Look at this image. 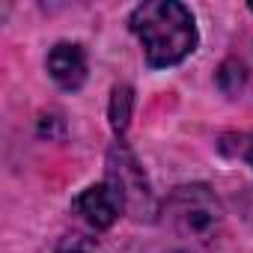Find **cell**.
I'll return each mask as SVG.
<instances>
[{
  "label": "cell",
  "instance_id": "5",
  "mask_svg": "<svg viewBox=\"0 0 253 253\" xmlns=\"http://www.w3.org/2000/svg\"><path fill=\"white\" fill-rule=\"evenodd\" d=\"M48 72L63 89H81L86 81V54L75 42H60L48 54Z\"/></svg>",
  "mask_w": 253,
  "mask_h": 253
},
{
  "label": "cell",
  "instance_id": "3",
  "mask_svg": "<svg viewBox=\"0 0 253 253\" xmlns=\"http://www.w3.org/2000/svg\"><path fill=\"white\" fill-rule=\"evenodd\" d=\"M104 182H110L119 191V197L125 203V211L134 214L137 220L155 214V203H152L149 182H146L143 167L137 164V158L128 152V146L116 143L110 149V155H107V179Z\"/></svg>",
  "mask_w": 253,
  "mask_h": 253
},
{
  "label": "cell",
  "instance_id": "4",
  "mask_svg": "<svg viewBox=\"0 0 253 253\" xmlns=\"http://www.w3.org/2000/svg\"><path fill=\"white\" fill-rule=\"evenodd\" d=\"M72 209L92 226V229H107L116 223V217L125 211V203L119 197V191L110 182L101 185H89L86 191H81L72 203Z\"/></svg>",
  "mask_w": 253,
  "mask_h": 253
},
{
  "label": "cell",
  "instance_id": "9",
  "mask_svg": "<svg viewBox=\"0 0 253 253\" xmlns=\"http://www.w3.org/2000/svg\"><path fill=\"white\" fill-rule=\"evenodd\" d=\"M250 12H253V3H250Z\"/></svg>",
  "mask_w": 253,
  "mask_h": 253
},
{
  "label": "cell",
  "instance_id": "6",
  "mask_svg": "<svg viewBox=\"0 0 253 253\" xmlns=\"http://www.w3.org/2000/svg\"><path fill=\"white\" fill-rule=\"evenodd\" d=\"M131 107H134V92H131V86H116L113 95H110V125H113L116 134H122L125 128H128Z\"/></svg>",
  "mask_w": 253,
  "mask_h": 253
},
{
  "label": "cell",
  "instance_id": "1",
  "mask_svg": "<svg viewBox=\"0 0 253 253\" xmlns=\"http://www.w3.org/2000/svg\"><path fill=\"white\" fill-rule=\"evenodd\" d=\"M131 33L140 39L146 63L152 69H167L182 63L197 48V24L188 6L176 0H149L140 3L131 18Z\"/></svg>",
  "mask_w": 253,
  "mask_h": 253
},
{
  "label": "cell",
  "instance_id": "2",
  "mask_svg": "<svg viewBox=\"0 0 253 253\" xmlns=\"http://www.w3.org/2000/svg\"><path fill=\"white\" fill-rule=\"evenodd\" d=\"M167 220L173 229L194 241H211L223 223V209L206 185H182L167 200Z\"/></svg>",
  "mask_w": 253,
  "mask_h": 253
},
{
  "label": "cell",
  "instance_id": "8",
  "mask_svg": "<svg viewBox=\"0 0 253 253\" xmlns=\"http://www.w3.org/2000/svg\"><path fill=\"white\" fill-rule=\"evenodd\" d=\"M235 155H241L250 167H253V134H244V137H238V149H235Z\"/></svg>",
  "mask_w": 253,
  "mask_h": 253
},
{
  "label": "cell",
  "instance_id": "7",
  "mask_svg": "<svg viewBox=\"0 0 253 253\" xmlns=\"http://www.w3.org/2000/svg\"><path fill=\"white\" fill-rule=\"evenodd\" d=\"M92 238H86V235H81V232H69L63 241H60V247H57V253H92Z\"/></svg>",
  "mask_w": 253,
  "mask_h": 253
}]
</instances>
